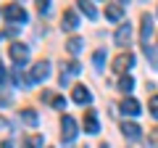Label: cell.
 I'll use <instances>...</instances> for the list:
<instances>
[{"mask_svg": "<svg viewBox=\"0 0 158 148\" xmlns=\"http://www.w3.org/2000/svg\"><path fill=\"white\" fill-rule=\"evenodd\" d=\"M24 148H42V135H29L24 140Z\"/></svg>", "mask_w": 158, "mask_h": 148, "instance_id": "cell-19", "label": "cell"}, {"mask_svg": "<svg viewBox=\"0 0 158 148\" xmlns=\"http://www.w3.org/2000/svg\"><path fill=\"white\" fill-rule=\"evenodd\" d=\"M0 148H13V143H8V140H6V143H3V146H0Z\"/></svg>", "mask_w": 158, "mask_h": 148, "instance_id": "cell-28", "label": "cell"}, {"mask_svg": "<svg viewBox=\"0 0 158 148\" xmlns=\"http://www.w3.org/2000/svg\"><path fill=\"white\" fill-rule=\"evenodd\" d=\"M100 148H108V146H106V143H103V146H100Z\"/></svg>", "mask_w": 158, "mask_h": 148, "instance_id": "cell-29", "label": "cell"}, {"mask_svg": "<svg viewBox=\"0 0 158 148\" xmlns=\"http://www.w3.org/2000/svg\"><path fill=\"white\" fill-rule=\"evenodd\" d=\"M71 95H74V101H77V103H82V106L92 101V93L87 90L85 85H74V93H71Z\"/></svg>", "mask_w": 158, "mask_h": 148, "instance_id": "cell-8", "label": "cell"}, {"mask_svg": "<svg viewBox=\"0 0 158 148\" xmlns=\"http://www.w3.org/2000/svg\"><path fill=\"white\" fill-rule=\"evenodd\" d=\"M106 16L111 19V21H118V19L124 16V6H121V3H111V6H106Z\"/></svg>", "mask_w": 158, "mask_h": 148, "instance_id": "cell-14", "label": "cell"}, {"mask_svg": "<svg viewBox=\"0 0 158 148\" xmlns=\"http://www.w3.org/2000/svg\"><path fill=\"white\" fill-rule=\"evenodd\" d=\"M50 77V63L48 61H40L32 66V82H45Z\"/></svg>", "mask_w": 158, "mask_h": 148, "instance_id": "cell-5", "label": "cell"}, {"mask_svg": "<svg viewBox=\"0 0 158 148\" xmlns=\"http://www.w3.org/2000/svg\"><path fill=\"white\" fill-rule=\"evenodd\" d=\"M118 3H127V0H118Z\"/></svg>", "mask_w": 158, "mask_h": 148, "instance_id": "cell-30", "label": "cell"}, {"mask_svg": "<svg viewBox=\"0 0 158 148\" xmlns=\"http://www.w3.org/2000/svg\"><path fill=\"white\" fill-rule=\"evenodd\" d=\"M8 103H11V95L8 93H0V106H8Z\"/></svg>", "mask_w": 158, "mask_h": 148, "instance_id": "cell-26", "label": "cell"}, {"mask_svg": "<svg viewBox=\"0 0 158 148\" xmlns=\"http://www.w3.org/2000/svg\"><path fill=\"white\" fill-rule=\"evenodd\" d=\"M11 58H13V63L21 69L24 63L29 61V45H24V42H13V45H11Z\"/></svg>", "mask_w": 158, "mask_h": 148, "instance_id": "cell-3", "label": "cell"}, {"mask_svg": "<svg viewBox=\"0 0 158 148\" xmlns=\"http://www.w3.org/2000/svg\"><path fill=\"white\" fill-rule=\"evenodd\" d=\"M37 8L40 13H50V0H37Z\"/></svg>", "mask_w": 158, "mask_h": 148, "instance_id": "cell-25", "label": "cell"}, {"mask_svg": "<svg viewBox=\"0 0 158 148\" xmlns=\"http://www.w3.org/2000/svg\"><path fill=\"white\" fill-rule=\"evenodd\" d=\"M82 45H85V42L79 40V37H71V40L66 42V48H69V53H71V56H77V53L82 50Z\"/></svg>", "mask_w": 158, "mask_h": 148, "instance_id": "cell-18", "label": "cell"}, {"mask_svg": "<svg viewBox=\"0 0 158 148\" xmlns=\"http://www.w3.org/2000/svg\"><path fill=\"white\" fill-rule=\"evenodd\" d=\"M142 108H140V103L135 101V98H124V103H121V114H127V116H137Z\"/></svg>", "mask_w": 158, "mask_h": 148, "instance_id": "cell-12", "label": "cell"}, {"mask_svg": "<svg viewBox=\"0 0 158 148\" xmlns=\"http://www.w3.org/2000/svg\"><path fill=\"white\" fill-rule=\"evenodd\" d=\"M77 6H79V11L85 13L90 21H95V19H98V11H95V6H92L90 0H77Z\"/></svg>", "mask_w": 158, "mask_h": 148, "instance_id": "cell-13", "label": "cell"}, {"mask_svg": "<svg viewBox=\"0 0 158 148\" xmlns=\"http://www.w3.org/2000/svg\"><path fill=\"white\" fill-rule=\"evenodd\" d=\"M129 40H132V27L124 24V27L116 32V45H129Z\"/></svg>", "mask_w": 158, "mask_h": 148, "instance_id": "cell-15", "label": "cell"}, {"mask_svg": "<svg viewBox=\"0 0 158 148\" xmlns=\"http://www.w3.org/2000/svg\"><path fill=\"white\" fill-rule=\"evenodd\" d=\"M92 61H95L98 69H103V63H106V50H95L92 53Z\"/></svg>", "mask_w": 158, "mask_h": 148, "instance_id": "cell-22", "label": "cell"}, {"mask_svg": "<svg viewBox=\"0 0 158 148\" xmlns=\"http://www.w3.org/2000/svg\"><path fill=\"white\" fill-rule=\"evenodd\" d=\"M150 34H153V19L145 13V16H142V32H140L142 45H150Z\"/></svg>", "mask_w": 158, "mask_h": 148, "instance_id": "cell-9", "label": "cell"}, {"mask_svg": "<svg viewBox=\"0 0 158 148\" xmlns=\"http://www.w3.org/2000/svg\"><path fill=\"white\" fill-rule=\"evenodd\" d=\"M21 119L27 122L29 127H34V124H37V111H32V108H24V111H21Z\"/></svg>", "mask_w": 158, "mask_h": 148, "instance_id": "cell-17", "label": "cell"}, {"mask_svg": "<svg viewBox=\"0 0 158 148\" xmlns=\"http://www.w3.org/2000/svg\"><path fill=\"white\" fill-rule=\"evenodd\" d=\"M148 108H150V114H153V116L158 119V95H153V98H150V103H148Z\"/></svg>", "mask_w": 158, "mask_h": 148, "instance_id": "cell-23", "label": "cell"}, {"mask_svg": "<svg viewBox=\"0 0 158 148\" xmlns=\"http://www.w3.org/2000/svg\"><path fill=\"white\" fill-rule=\"evenodd\" d=\"M3 16H6L11 24H24L27 21V11H24L21 6H16V3H11V6L3 8Z\"/></svg>", "mask_w": 158, "mask_h": 148, "instance_id": "cell-2", "label": "cell"}, {"mask_svg": "<svg viewBox=\"0 0 158 148\" xmlns=\"http://www.w3.org/2000/svg\"><path fill=\"white\" fill-rule=\"evenodd\" d=\"M148 143H150L153 148H158V127H153V130H150V135H148Z\"/></svg>", "mask_w": 158, "mask_h": 148, "instance_id": "cell-24", "label": "cell"}, {"mask_svg": "<svg viewBox=\"0 0 158 148\" xmlns=\"http://www.w3.org/2000/svg\"><path fill=\"white\" fill-rule=\"evenodd\" d=\"M61 24H63V29H66V32H74V29L79 27V16H77L74 11H63Z\"/></svg>", "mask_w": 158, "mask_h": 148, "instance_id": "cell-11", "label": "cell"}, {"mask_svg": "<svg viewBox=\"0 0 158 148\" xmlns=\"http://www.w3.org/2000/svg\"><path fill=\"white\" fill-rule=\"evenodd\" d=\"M132 87H135V80H132L129 74H127V77H121V82H118V90H121V93H129Z\"/></svg>", "mask_w": 158, "mask_h": 148, "instance_id": "cell-21", "label": "cell"}, {"mask_svg": "<svg viewBox=\"0 0 158 148\" xmlns=\"http://www.w3.org/2000/svg\"><path fill=\"white\" fill-rule=\"evenodd\" d=\"M132 63H135V56H132V53H118V56L113 58V72L124 74V72L132 69Z\"/></svg>", "mask_w": 158, "mask_h": 148, "instance_id": "cell-4", "label": "cell"}, {"mask_svg": "<svg viewBox=\"0 0 158 148\" xmlns=\"http://www.w3.org/2000/svg\"><path fill=\"white\" fill-rule=\"evenodd\" d=\"M77 119H74V116H63L61 119V137H63V143H71L74 137H77Z\"/></svg>", "mask_w": 158, "mask_h": 148, "instance_id": "cell-1", "label": "cell"}, {"mask_svg": "<svg viewBox=\"0 0 158 148\" xmlns=\"http://www.w3.org/2000/svg\"><path fill=\"white\" fill-rule=\"evenodd\" d=\"M6 80H8V77H6V69H3V63H0V87H6Z\"/></svg>", "mask_w": 158, "mask_h": 148, "instance_id": "cell-27", "label": "cell"}, {"mask_svg": "<svg viewBox=\"0 0 158 148\" xmlns=\"http://www.w3.org/2000/svg\"><path fill=\"white\" fill-rule=\"evenodd\" d=\"M79 63L77 61H69V63H63V72H61V77H58V82H61V87L63 85H69V77H74V74H79Z\"/></svg>", "mask_w": 158, "mask_h": 148, "instance_id": "cell-6", "label": "cell"}, {"mask_svg": "<svg viewBox=\"0 0 158 148\" xmlns=\"http://www.w3.org/2000/svg\"><path fill=\"white\" fill-rule=\"evenodd\" d=\"M121 132H124V137H129V140H140L142 137V130L135 122H124V124H121Z\"/></svg>", "mask_w": 158, "mask_h": 148, "instance_id": "cell-10", "label": "cell"}, {"mask_svg": "<svg viewBox=\"0 0 158 148\" xmlns=\"http://www.w3.org/2000/svg\"><path fill=\"white\" fill-rule=\"evenodd\" d=\"M85 130L90 132V135H95V132L100 130V124H98V114H95V108H87V111H85Z\"/></svg>", "mask_w": 158, "mask_h": 148, "instance_id": "cell-7", "label": "cell"}, {"mask_svg": "<svg viewBox=\"0 0 158 148\" xmlns=\"http://www.w3.org/2000/svg\"><path fill=\"white\" fill-rule=\"evenodd\" d=\"M142 48H145V56L150 58L153 69H158V50H156V48H153V45H142Z\"/></svg>", "mask_w": 158, "mask_h": 148, "instance_id": "cell-20", "label": "cell"}, {"mask_svg": "<svg viewBox=\"0 0 158 148\" xmlns=\"http://www.w3.org/2000/svg\"><path fill=\"white\" fill-rule=\"evenodd\" d=\"M42 101H48L53 108H66V101L61 95H53V93H42Z\"/></svg>", "mask_w": 158, "mask_h": 148, "instance_id": "cell-16", "label": "cell"}]
</instances>
